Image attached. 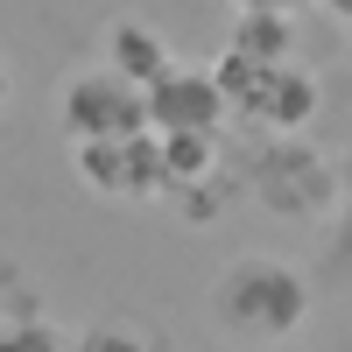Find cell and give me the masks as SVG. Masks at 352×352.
<instances>
[{
	"mask_svg": "<svg viewBox=\"0 0 352 352\" xmlns=\"http://www.w3.org/2000/svg\"><path fill=\"white\" fill-rule=\"evenodd\" d=\"M310 317V275L289 268V261L247 254L212 282V331L232 345H289Z\"/></svg>",
	"mask_w": 352,
	"mask_h": 352,
	"instance_id": "6da1fadb",
	"label": "cell"
},
{
	"mask_svg": "<svg viewBox=\"0 0 352 352\" xmlns=\"http://www.w3.org/2000/svg\"><path fill=\"white\" fill-rule=\"evenodd\" d=\"M338 162L317 148L310 134H261V148L247 155V197L261 212H275L289 226H324L338 219Z\"/></svg>",
	"mask_w": 352,
	"mask_h": 352,
	"instance_id": "7a4b0ae2",
	"label": "cell"
},
{
	"mask_svg": "<svg viewBox=\"0 0 352 352\" xmlns=\"http://www.w3.org/2000/svg\"><path fill=\"white\" fill-rule=\"evenodd\" d=\"M56 127L64 141H113V134H148V99H141V85H127L120 71H78L64 85V99H56Z\"/></svg>",
	"mask_w": 352,
	"mask_h": 352,
	"instance_id": "3957f363",
	"label": "cell"
},
{
	"mask_svg": "<svg viewBox=\"0 0 352 352\" xmlns=\"http://www.w3.org/2000/svg\"><path fill=\"white\" fill-rule=\"evenodd\" d=\"M141 99H148V134H162V141L169 134H226V120H232L226 92L197 64H169Z\"/></svg>",
	"mask_w": 352,
	"mask_h": 352,
	"instance_id": "277c9868",
	"label": "cell"
},
{
	"mask_svg": "<svg viewBox=\"0 0 352 352\" xmlns=\"http://www.w3.org/2000/svg\"><path fill=\"white\" fill-rule=\"evenodd\" d=\"M71 162H78V176H85L99 197H162V141H155V134L78 141Z\"/></svg>",
	"mask_w": 352,
	"mask_h": 352,
	"instance_id": "5b68a950",
	"label": "cell"
},
{
	"mask_svg": "<svg viewBox=\"0 0 352 352\" xmlns=\"http://www.w3.org/2000/svg\"><path fill=\"white\" fill-rule=\"evenodd\" d=\"M317 106H324V85H317V71L303 64V56H289V64L261 71V85L247 92V106L232 113V120H247L261 134H303L317 120Z\"/></svg>",
	"mask_w": 352,
	"mask_h": 352,
	"instance_id": "8992f818",
	"label": "cell"
},
{
	"mask_svg": "<svg viewBox=\"0 0 352 352\" xmlns=\"http://www.w3.org/2000/svg\"><path fill=\"white\" fill-rule=\"evenodd\" d=\"M169 64H176V56H169L162 28H155L148 14H120V21L106 28V71H120L127 85H141V92H148Z\"/></svg>",
	"mask_w": 352,
	"mask_h": 352,
	"instance_id": "52a82bcc",
	"label": "cell"
},
{
	"mask_svg": "<svg viewBox=\"0 0 352 352\" xmlns=\"http://www.w3.org/2000/svg\"><path fill=\"white\" fill-rule=\"evenodd\" d=\"M71 352H176V345H169V331L155 324V317L106 310V317H92V324L71 338Z\"/></svg>",
	"mask_w": 352,
	"mask_h": 352,
	"instance_id": "ba28073f",
	"label": "cell"
},
{
	"mask_svg": "<svg viewBox=\"0 0 352 352\" xmlns=\"http://www.w3.org/2000/svg\"><path fill=\"white\" fill-rule=\"evenodd\" d=\"M226 50L247 64H289L296 56V14H240L226 28Z\"/></svg>",
	"mask_w": 352,
	"mask_h": 352,
	"instance_id": "9c48e42d",
	"label": "cell"
},
{
	"mask_svg": "<svg viewBox=\"0 0 352 352\" xmlns=\"http://www.w3.org/2000/svg\"><path fill=\"white\" fill-rule=\"evenodd\" d=\"M162 141V134H155ZM226 155H219V134H169L162 141V190L176 184H197V176H219Z\"/></svg>",
	"mask_w": 352,
	"mask_h": 352,
	"instance_id": "30bf717a",
	"label": "cell"
},
{
	"mask_svg": "<svg viewBox=\"0 0 352 352\" xmlns=\"http://www.w3.org/2000/svg\"><path fill=\"white\" fill-rule=\"evenodd\" d=\"M169 204H176V219H190V226H204V219H219L226 204H232V176L219 169V176H197V184H176V190H162Z\"/></svg>",
	"mask_w": 352,
	"mask_h": 352,
	"instance_id": "8fae6325",
	"label": "cell"
},
{
	"mask_svg": "<svg viewBox=\"0 0 352 352\" xmlns=\"http://www.w3.org/2000/svg\"><path fill=\"white\" fill-rule=\"evenodd\" d=\"M0 352H71V331H56V324H43V317L28 310V317H8V324H0Z\"/></svg>",
	"mask_w": 352,
	"mask_h": 352,
	"instance_id": "7c38bea8",
	"label": "cell"
},
{
	"mask_svg": "<svg viewBox=\"0 0 352 352\" xmlns=\"http://www.w3.org/2000/svg\"><path fill=\"white\" fill-rule=\"evenodd\" d=\"M338 184H345V190H338V240H331V275H338V282H352V162L338 169Z\"/></svg>",
	"mask_w": 352,
	"mask_h": 352,
	"instance_id": "4fadbf2b",
	"label": "cell"
},
{
	"mask_svg": "<svg viewBox=\"0 0 352 352\" xmlns=\"http://www.w3.org/2000/svg\"><path fill=\"white\" fill-rule=\"evenodd\" d=\"M232 8H240V14H296L303 0H232Z\"/></svg>",
	"mask_w": 352,
	"mask_h": 352,
	"instance_id": "5bb4252c",
	"label": "cell"
},
{
	"mask_svg": "<svg viewBox=\"0 0 352 352\" xmlns=\"http://www.w3.org/2000/svg\"><path fill=\"white\" fill-rule=\"evenodd\" d=\"M317 8H324L331 21H345V28H352V0H317Z\"/></svg>",
	"mask_w": 352,
	"mask_h": 352,
	"instance_id": "9a60e30c",
	"label": "cell"
},
{
	"mask_svg": "<svg viewBox=\"0 0 352 352\" xmlns=\"http://www.w3.org/2000/svg\"><path fill=\"white\" fill-rule=\"evenodd\" d=\"M8 99H14V71H8V56H0V113H8Z\"/></svg>",
	"mask_w": 352,
	"mask_h": 352,
	"instance_id": "2e32d148",
	"label": "cell"
},
{
	"mask_svg": "<svg viewBox=\"0 0 352 352\" xmlns=\"http://www.w3.org/2000/svg\"><path fill=\"white\" fill-rule=\"evenodd\" d=\"M268 352H296V345H268Z\"/></svg>",
	"mask_w": 352,
	"mask_h": 352,
	"instance_id": "e0dca14e",
	"label": "cell"
},
{
	"mask_svg": "<svg viewBox=\"0 0 352 352\" xmlns=\"http://www.w3.org/2000/svg\"><path fill=\"white\" fill-rule=\"evenodd\" d=\"M0 324H8V317H0Z\"/></svg>",
	"mask_w": 352,
	"mask_h": 352,
	"instance_id": "ac0fdd59",
	"label": "cell"
}]
</instances>
